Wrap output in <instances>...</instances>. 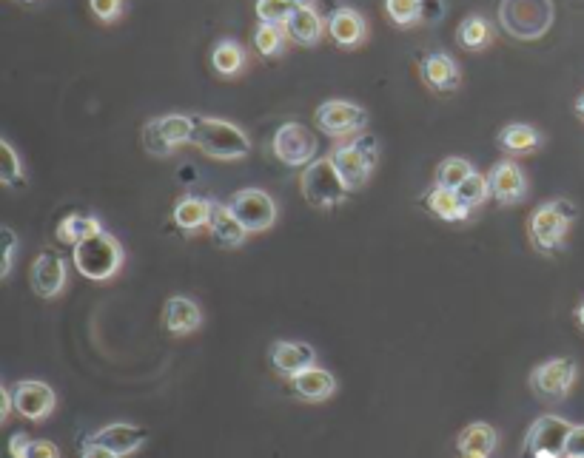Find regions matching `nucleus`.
I'll list each match as a JSON object with an SVG mask.
<instances>
[{
	"label": "nucleus",
	"instance_id": "30",
	"mask_svg": "<svg viewBox=\"0 0 584 458\" xmlns=\"http://www.w3.org/2000/svg\"><path fill=\"white\" fill-rule=\"evenodd\" d=\"M288 32L285 26H274V23H260L254 29V49L263 57H280L288 46Z\"/></svg>",
	"mask_w": 584,
	"mask_h": 458
},
{
	"label": "nucleus",
	"instance_id": "4",
	"mask_svg": "<svg viewBox=\"0 0 584 458\" xmlns=\"http://www.w3.org/2000/svg\"><path fill=\"white\" fill-rule=\"evenodd\" d=\"M72 262L80 274L92 282H106L112 279L120 265H123V245L109 234V231H100L95 237L83 239L75 245V254Z\"/></svg>",
	"mask_w": 584,
	"mask_h": 458
},
{
	"label": "nucleus",
	"instance_id": "43",
	"mask_svg": "<svg viewBox=\"0 0 584 458\" xmlns=\"http://www.w3.org/2000/svg\"><path fill=\"white\" fill-rule=\"evenodd\" d=\"M576 114L584 120V94H579V100H576Z\"/></svg>",
	"mask_w": 584,
	"mask_h": 458
},
{
	"label": "nucleus",
	"instance_id": "46",
	"mask_svg": "<svg viewBox=\"0 0 584 458\" xmlns=\"http://www.w3.org/2000/svg\"><path fill=\"white\" fill-rule=\"evenodd\" d=\"M288 3H294V6H305V3H314V0H288Z\"/></svg>",
	"mask_w": 584,
	"mask_h": 458
},
{
	"label": "nucleus",
	"instance_id": "40",
	"mask_svg": "<svg viewBox=\"0 0 584 458\" xmlns=\"http://www.w3.org/2000/svg\"><path fill=\"white\" fill-rule=\"evenodd\" d=\"M445 18V0H422V23H439Z\"/></svg>",
	"mask_w": 584,
	"mask_h": 458
},
{
	"label": "nucleus",
	"instance_id": "12",
	"mask_svg": "<svg viewBox=\"0 0 584 458\" xmlns=\"http://www.w3.org/2000/svg\"><path fill=\"white\" fill-rule=\"evenodd\" d=\"M12 396H15V410L29 422H43L46 416H52L57 404L55 390L43 382H20L12 390Z\"/></svg>",
	"mask_w": 584,
	"mask_h": 458
},
{
	"label": "nucleus",
	"instance_id": "39",
	"mask_svg": "<svg viewBox=\"0 0 584 458\" xmlns=\"http://www.w3.org/2000/svg\"><path fill=\"white\" fill-rule=\"evenodd\" d=\"M26 458H60V450H57L52 441L38 439L29 441V450H26Z\"/></svg>",
	"mask_w": 584,
	"mask_h": 458
},
{
	"label": "nucleus",
	"instance_id": "6",
	"mask_svg": "<svg viewBox=\"0 0 584 458\" xmlns=\"http://www.w3.org/2000/svg\"><path fill=\"white\" fill-rule=\"evenodd\" d=\"M194 137V117L191 114H163L146 123L143 146L154 157H169L174 148L186 146Z\"/></svg>",
	"mask_w": 584,
	"mask_h": 458
},
{
	"label": "nucleus",
	"instance_id": "35",
	"mask_svg": "<svg viewBox=\"0 0 584 458\" xmlns=\"http://www.w3.org/2000/svg\"><path fill=\"white\" fill-rule=\"evenodd\" d=\"M257 20L260 23H274V26H285L291 12H294V3L288 0H257Z\"/></svg>",
	"mask_w": 584,
	"mask_h": 458
},
{
	"label": "nucleus",
	"instance_id": "16",
	"mask_svg": "<svg viewBox=\"0 0 584 458\" xmlns=\"http://www.w3.org/2000/svg\"><path fill=\"white\" fill-rule=\"evenodd\" d=\"M66 276H69L66 259L55 254V251H46L32 265V288L43 299H55L66 288Z\"/></svg>",
	"mask_w": 584,
	"mask_h": 458
},
{
	"label": "nucleus",
	"instance_id": "9",
	"mask_svg": "<svg viewBox=\"0 0 584 458\" xmlns=\"http://www.w3.org/2000/svg\"><path fill=\"white\" fill-rule=\"evenodd\" d=\"M317 126L322 134L334 140L357 137L359 131H365L368 126V111L351 100H325L317 109Z\"/></svg>",
	"mask_w": 584,
	"mask_h": 458
},
{
	"label": "nucleus",
	"instance_id": "37",
	"mask_svg": "<svg viewBox=\"0 0 584 458\" xmlns=\"http://www.w3.org/2000/svg\"><path fill=\"white\" fill-rule=\"evenodd\" d=\"M15 254H18V237L12 228H3V268H0V276H9L12 265H15Z\"/></svg>",
	"mask_w": 584,
	"mask_h": 458
},
{
	"label": "nucleus",
	"instance_id": "8",
	"mask_svg": "<svg viewBox=\"0 0 584 458\" xmlns=\"http://www.w3.org/2000/svg\"><path fill=\"white\" fill-rule=\"evenodd\" d=\"M228 205L237 214V220L243 222L248 234H263L280 217L277 202L263 188H240Z\"/></svg>",
	"mask_w": 584,
	"mask_h": 458
},
{
	"label": "nucleus",
	"instance_id": "47",
	"mask_svg": "<svg viewBox=\"0 0 584 458\" xmlns=\"http://www.w3.org/2000/svg\"><path fill=\"white\" fill-rule=\"evenodd\" d=\"M23 3H35V0H23Z\"/></svg>",
	"mask_w": 584,
	"mask_h": 458
},
{
	"label": "nucleus",
	"instance_id": "7",
	"mask_svg": "<svg viewBox=\"0 0 584 458\" xmlns=\"http://www.w3.org/2000/svg\"><path fill=\"white\" fill-rule=\"evenodd\" d=\"M274 157L280 160L288 168H302V165H311L317 160V151H320V143H317V134L302 126V123H283L277 134H274Z\"/></svg>",
	"mask_w": 584,
	"mask_h": 458
},
{
	"label": "nucleus",
	"instance_id": "25",
	"mask_svg": "<svg viewBox=\"0 0 584 458\" xmlns=\"http://www.w3.org/2000/svg\"><path fill=\"white\" fill-rule=\"evenodd\" d=\"M248 66V55L237 40H217L211 49V69L220 77H240Z\"/></svg>",
	"mask_w": 584,
	"mask_h": 458
},
{
	"label": "nucleus",
	"instance_id": "44",
	"mask_svg": "<svg viewBox=\"0 0 584 458\" xmlns=\"http://www.w3.org/2000/svg\"><path fill=\"white\" fill-rule=\"evenodd\" d=\"M576 319H579V325H582V328H584V302H582V305H579V308H576Z\"/></svg>",
	"mask_w": 584,
	"mask_h": 458
},
{
	"label": "nucleus",
	"instance_id": "32",
	"mask_svg": "<svg viewBox=\"0 0 584 458\" xmlns=\"http://www.w3.org/2000/svg\"><path fill=\"white\" fill-rule=\"evenodd\" d=\"M385 12L399 29H411L422 23V0H385Z\"/></svg>",
	"mask_w": 584,
	"mask_h": 458
},
{
	"label": "nucleus",
	"instance_id": "45",
	"mask_svg": "<svg viewBox=\"0 0 584 458\" xmlns=\"http://www.w3.org/2000/svg\"><path fill=\"white\" fill-rule=\"evenodd\" d=\"M462 458H488V456H482V453H462Z\"/></svg>",
	"mask_w": 584,
	"mask_h": 458
},
{
	"label": "nucleus",
	"instance_id": "28",
	"mask_svg": "<svg viewBox=\"0 0 584 458\" xmlns=\"http://www.w3.org/2000/svg\"><path fill=\"white\" fill-rule=\"evenodd\" d=\"M103 231V222L92 217V214H69V217H63L60 225H57L55 237L57 242H63V245H72L75 248L77 242H83V239L95 237Z\"/></svg>",
	"mask_w": 584,
	"mask_h": 458
},
{
	"label": "nucleus",
	"instance_id": "41",
	"mask_svg": "<svg viewBox=\"0 0 584 458\" xmlns=\"http://www.w3.org/2000/svg\"><path fill=\"white\" fill-rule=\"evenodd\" d=\"M26 450H29V439H26L23 433H15L12 441H9V453H12V458H26Z\"/></svg>",
	"mask_w": 584,
	"mask_h": 458
},
{
	"label": "nucleus",
	"instance_id": "3",
	"mask_svg": "<svg viewBox=\"0 0 584 458\" xmlns=\"http://www.w3.org/2000/svg\"><path fill=\"white\" fill-rule=\"evenodd\" d=\"M331 160L342 174L348 191H359L362 185L371 180L374 168L379 165V140L368 131H359L348 143H342L331 151Z\"/></svg>",
	"mask_w": 584,
	"mask_h": 458
},
{
	"label": "nucleus",
	"instance_id": "2",
	"mask_svg": "<svg viewBox=\"0 0 584 458\" xmlns=\"http://www.w3.org/2000/svg\"><path fill=\"white\" fill-rule=\"evenodd\" d=\"M579 208L570 200H553L539 205L528 222V234L533 248L539 254H556L565 248V237L570 231V225L576 220Z\"/></svg>",
	"mask_w": 584,
	"mask_h": 458
},
{
	"label": "nucleus",
	"instance_id": "27",
	"mask_svg": "<svg viewBox=\"0 0 584 458\" xmlns=\"http://www.w3.org/2000/svg\"><path fill=\"white\" fill-rule=\"evenodd\" d=\"M493 37H496V29H493V23H490L488 18H482V15H468V18L459 23V32H456L459 46L468 49V52H482V49H488L490 43H493Z\"/></svg>",
	"mask_w": 584,
	"mask_h": 458
},
{
	"label": "nucleus",
	"instance_id": "20",
	"mask_svg": "<svg viewBox=\"0 0 584 458\" xmlns=\"http://www.w3.org/2000/svg\"><path fill=\"white\" fill-rule=\"evenodd\" d=\"M146 430L134 427V424H109L103 430H97L92 436V444H100V447H109L114 456H129L134 450H140L146 444Z\"/></svg>",
	"mask_w": 584,
	"mask_h": 458
},
{
	"label": "nucleus",
	"instance_id": "24",
	"mask_svg": "<svg viewBox=\"0 0 584 458\" xmlns=\"http://www.w3.org/2000/svg\"><path fill=\"white\" fill-rule=\"evenodd\" d=\"M211 202L214 200L183 197V200H177V205H174L171 220H174V225L183 234H197L200 228H208V222H211Z\"/></svg>",
	"mask_w": 584,
	"mask_h": 458
},
{
	"label": "nucleus",
	"instance_id": "15",
	"mask_svg": "<svg viewBox=\"0 0 584 458\" xmlns=\"http://www.w3.org/2000/svg\"><path fill=\"white\" fill-rule=\"evenodd\" d=\"M419 74H422V80L428 83V89H434V92L439 94L456 92V89L462 86L459 63H456L448 52H431V55L422 57Z\"/></svg>",
	"mask_w": 584,
	"mask_h": 458
},
{
	"label": "nucleus",
	"instance_id": "18",
	"mask_svg": "<svg viewBox=\"0 0 584 458\" xmlns=\"http://www.w3.org/2000/svg\"><path fill=\"white\" fill-rule=\"evenodd\" d=\"M208 234L220 248H240L248 237L245 225L237 220V214L231 211L226 202H211V222H208Z\"/></svg>",
	"mask_w": 584,
	"mask_h": 458
},
{
	"label": "nucleus",
	"instance_id": "42",
	"mask_svg": "<svg viewBox=\"0 0 584 458\" xmlns=\"http://www.w3.org/2000/svg\"><path fill=\"white\" fill-rule=\"evenodd\" d=\"M83 458H120V456H114L109 447H100V444L86 441V447H83Z\"/></svg>",
	"mask_w": 584,
	"mask_h": 458
},
{
	"label": "nucleus",
	"instance_id": "11",
	"mask_svg": "<svg viewBox=\"0 0 584 458\" xmlns=\"http://www.w3.org/2000/svg\"><path fill=\"white\" fill-rule=\"evenodd\" d=\"M570 430H573V424L559 419V416H542V419H536L533 427L528 430V439H525V453L528 456L550 453V456L562 458Z\"/></svg>",
	"mask_w": 584,
	"mask_h": 458
},
{
	"label": "nucleus",
	"instance_id": "10",
	"mask_svg": "<svg viewBox=\"0 0 584 458\" xmlns=\"http://www.w3.org/2000/svg\"><path fill=\"white\" fill-rule=\"evenodd\" d=\"M576 373H579V367L573 359H550L530 373V387L545 402H562L576 382Z\"/></svg>",
	"mask_w": 584,
	"mask_h": 458
},
{
	"label": "nucleus",
	"instance_id": "33",
	"mask_svg": "<svg viewBox=\"0 0 584 458\" xmlns=\"http://www.w3.org/2000/svg\"><path fill=\"white\" fill-rule=\"evenodd\" d=\"M0 183L6 188L23 183V163L9 140H0Z\"/></svg>",
	"mask_w": 584,
	"mask_h": 458
},
{
	"label": "nucleus",
	"instance_id": "38",
	"mask_svg": "<svg viewBox=\"0 0 584 458\" xmlns=\"http://www.w3.org/2000/svg\"><path fill=\"white\" fill-rule=\"evenodd\" d=\"M562 458H584V424H579V427H573V430H570Z\"/></svg>",
	"mask_w": 584,
	"mask_h": 458
},
{
	"label": "nucleus",
	"instance_id": "29",
	"mask_svg": "<svg viewBox=\"0 0 584 458\" xmlns=\"http://www.w3.org/2000/svg\"><path fill=\"white\" fill-rule=\"evenodd\" d=\"M496 447V430L485 422H473L459 436V453H482L490 456Z\"/></svg>",
	"mask_w": 584,
	"mask_h": 458
},
{
	"label": "nucleus",
	"instance_id": "22",
	"mask_svg": "<svg viewBox=\"0 0 584 458\" xmlns=\"http://www.w3.org/2000/svg\"><path fill=\"white\" fill-rule=\"evenodd\" d=\"M291 387H294V393L305 399V402H325L328 396H334V390H337V379H334V373H328L325 367H308V370H302L297 373L294 379H291Z\"/></svg>",
	"mask_w": 584,
	"mask_h": 458
},
{
	"label": "nucleus",
	"instance_id": "1",
	"mask_svg": "<svg viewBox=\"0 0 584 458\" xmlns=\"http://www.w3.org/2000/svg\"><path fill=\"white\" fill-rule=\"evenodd\" d=\"M191 146H197L206 157L214 160H243L251 151V140L245 131L223 117H194V137Z\"/></svg>",
	"mask_w": 584,
	"mask_h": 458
},
{
	"label": "nucleus",
	"instance_id": "23",
	"mask_svg": "<svg viewBox=\"0 0 584 458\" xmlns=\"http://www.w3.org/2000/svg\"><path fill=\"white\" fill-rule=\"evenodd\" d=\"M425 205H428V211L439 217L442 222H465L471 217V205L462 200L453 188H439L434 185L428 194H425Z\"/></svg>",
	"mask_w": 584,
	"mask_h": 458
},
{
	"label": "nucleus",
	"instance_id": "19",
	"mask_svg": "<svg viewBox=\"0 0 584 458\" xmlns=\"http://www.w3.org/2000/svg\"><path fill=\"white\" fill-rule=\"evenodd\" d=\"M271 365L277 373H283L288 379H294L297 373L317 365V353L305 342H277L271 348Z\"/></svg>",
	"mask_w": 584,
	"mask_h": 458
},
{
	"label": "nucleus",
	"instance_id": "5",
	"mask_svg": "<svg viewBox=\"0 0 584 458\" xmlns=\"http://www.w3.org/2000/svg\"><path fill=\"white\" fill-rule=\"evenodd\" d=\"M302 194L308 205L314 208H334L348 197V185L342 180V174L337 171V165L328 157H317L311 165H305L302 174Z\"/></svg>",
	"mask_w": 584,
	"mask_h": 458
},
{
	"label": "nucleus",
	"instance_id": "36",
	"mask_svg": "<svg viewBox=\"0 0 584 458\" xmlns=\"http://www.w3.org/2000/svg\"><path fill=\"white\" fill-rule=\"evenodd\" d=\"M89 6L100 23H117L126 12V0H89Z\"/></svg>",
	"mask_w": 584,
	"mask_h": 458
},
{
	"label": "nucleus",
	"instance_id": "13",
	"mask_svg": "<svg viewBox=\"0 0 584 458\" xmlns=\"http://www.w3.org/2000/svg\"><path fill=\"white\" fill-rule=\"evenodd\" d=\"M490 194L502 205H516V202L525 200L528 194V180H525V171L513 160H502L490 168Z\"/></svg>",
	"mask_w": 584,
	"mask_h": 458
},
{
	"label": "nucleus",
	"instance_id": "14",
	"mask_svg": "<svg viewBox=\"0 0 584 458\" xmlns=\"http://www.w3.org/2000/svg\"><path fill=\"white\" fill-rule=\"evenodd\" d=\"M285 32H288V37H291L297 46L314 49V46H320L322 37L328 32V20L322 18L320 12L314 9V3L294 6L291 18L285 23Z\"/></svg>",
	"mask_w": 584,
	"mask_h": 458
},
{
	"label": "nucleus",
	"instance_id": "34",
	"mask_svg": "<svg viewBox=\"0 0 584 458\" xmlns=\"http://www.w3.org/2000/svg\"><path fill=\"white\" fill-rule=\"evenodd\" d=\"M456 194L468 202L471 208H479V205L488 200V197H493V194H490V180L485 177V174H479V171H473L471 177L456 188Z\"/></svg>",
	"mask_w": 584,
	"mask_h": 458
},
{
	"label": "nucleus",
	"instance_id": "17",
	"mask_svg": "<svg viewBox=\"0 0 584 458\" xmlns=\"http://www.w3.org/2000/svg\"><path fill=\"white\" fill-rule=\"evenodd\" d=\"M328 35L340 49H357L368 40V23L351 6H340L328 18Z\"/></svg>",
	"mask_w": 584,
	"mask_h": 458
},
{
	"label": "nucleus",
	"instance_id": "21",
	"mask_svg": "<svg viewBox=\"0 0 584 458\" xmlns=\"http://www.w3.org/2000/svg\"><path fill=\"white\" fill-rule=\"evenodd\" d=\"M163 319H166V330L171 336H189L203 325V311L189 296H171L166 302Z\"/></svg>",
	"mask_w": 584,
	"mask_h": 458
},
{
	"label": "nucleus",
	"instance_id": "31",
	"mask_svg": "<svg viewBox=\"0 0 584 458\" xmlns=\"http://www.w3.org/2000/svg\"><path fill=\"white\" fill-rule=\"evenodd\" d=\"M473 171H476V168H473L468 160H462V157H448V160H442L439 168H436V185H439V188H453V191H456L459 185L471 177Z\"/></svg>",
	"mask_w": 584,
	"mask_h": 458
},
{
	"label": "nucleus",
	"instance_id": "26",
	"mask_svg": "<svg viewBox=\"0 0 584 458\" xmlns=\"http://www.w3.org/2000/svg\"><path fill=\"white\" fill-rule=\"evenodd\" d=\"M499 146L510 154H533L536 148L545 146V137L542 131L533 129L528 123H510L499 134Z\"/></svg>",
	"mask_w": 584,
	"mask_h": 458
}]
</instances>
